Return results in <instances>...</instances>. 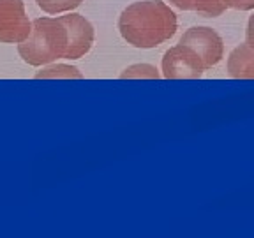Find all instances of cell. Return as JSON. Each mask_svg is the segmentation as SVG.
Here are the masks:
<instances>
[{
  "label": "cell",
  "mask_w": 254,
  "mask_h": 238,
  "mask_svg": "<svg viewBox=\"0 0 254 238\" xmlns=\"http://www.w3.org/2000/svg\"><path fill=\"white\" fill-rule=\"evenodd\" d=\"M119 30L127 44L150 50L175 36L177 16L164 2L141 0L124 9L119 18Z\"/></svg>",
  "instance_id": "6da1fadb"
},
{
  "label": "cell",
  "mask_w": 254,
  "mask_h": 238,
  "mask_svg": "<svg viewBox=\"0 0 254 238\" xmlns=\"http://www.w3.org/2000/svg\"><path fill=\"white\" fill-rule=\"evenodd\" d=\"M67 50V30L60 18H37L32 21V30L18 44L20 57L34 67L48 65L64 59Z\"/></svg>",
  "instance_id": "7a4b0ae2"
},
{
  "label": "cell",
  "mask_w": 254,
  "mask_h": 238,
  "mask_svg": "<svg viewBox=\"0 0 254 238\" xmlns=\"http://www.w3.org/2000/svg\"><path fill=\"white\" fill-rule=\"evenodd\" d=\"M205 71L201 59L186 44L170 48L163 57V76L166 79H199Z\"/></svg>",
  "instance_id": "3957f363"
},
{
  "label": "cell",
  "mask_w": 254,
  "mask_h": 238,
  "mask_svg": "<svg viewBox=\"0 0 254 238\" xmlns=\"http://www.w3.org/2000/svg\"><path fill=\"white\" fill-rule=\"evenodd\" d=\"M30 30L32 21L28 20L23 0H0V43L20 44Z\"/></svg>",
  "instance_id": "277c9868"
},
{
  "label": "cell",
  "mask_w": 254,
  "mask_h": 238,
  "mask_svg": "<svg viewBox=\"0 0 254 238\" xmlns=\"http://www.w3.org/2000/svg\"><path fill=\"white\" fill-rule=\"evenodd\" d=\"M180 44H186L190 50H194L201 59L205 69L217 65L224 57L222 37L210 27H190L180 37Z\"/></svg>",
  "instance_id": "5b68a950"
},
{
  "label": "cell",
  "mask_w": 254,
  "mask_h": 238,
  "mask_svg": "<svg viewBox=\"0 0 254 238\" xmlns=\"http://www.w3.org/2000/svg\"><path fill=\"white\" fill-rule=\"evenodd\" d=\"M60 21L67 30V50L64 59L78 60L83 55H87L94 44L95 32L90 21L85 16L78 12H69L65 16H60Z\"/></svg>",
  "instance_id": "8992f818"
},
{
  "label": "cell",
  "mask_w": 254,
  "mask_h": 238,
  "mask_svg": "<svg viewBox=\"0 0 254 238\" xmlns=\"http://www.w3.org/2000/svg\"><path fill=\"white\" fill-rule=\"evenodd\" d=\"M228 72L235 79H254V50L240 44L228 57Z\"/></svg>",
  "instance_id": "52a82bcc"
},
{
  "label": "cell",
  "mask_w": 254,
  "mask_h": 238,
  "mask_svg": "<svg viewBox=\"0 0 254 238\" xmlns=\"http://www.w3.org/2000/svg\"><path fill=\"white\" fill-rule=\"evenodd\" d=\"M37 79L41 78H67V79H81L83 74L78 71L76 67L72 65H65V63H55V65H50L48 63V67H43L39 72L36 74Z\"/></svg>",
  "instance_id": "ba28073f"
},
{
  "label": "cell",
  "mask_w": 254,
  "mask_h": 238,
  "mask_svg": "<svg viewBox=\"0 0 254 238\" xmlns=\"http://www.w3.org/2000/svg\"><path fill=\"white\" fill-rule=\"evenodd\" d=\"M37 5L48 14H59V12H71L81 5L83 0H36Z\"/></svg>",
  "instance_id": "9c48e42d"
},
{
  "label": "cell",
  "mask_w": 254,
  "mask_h": 238,
  "mask_svg": "<svg viewBox=\"0 0 254 238\" xmlns=\"http://www.w3.org/2000/svg\"><path fill=\"white\" fill-rule=\"evenodd\" d=\"M122 79H138V78H150V79H157L161 78V72L150 65V63H134L131 67H127L126 71L120 74Z\"/></svg>",
  "instance_id": "30bf717a"
},
{
  "label": "cell",
  "mask_w": 254,
  "mask_h": 238,
  "mask_svg": "<svg viewBox=\"0 0 254 238\" xmlns=\"http://www.w3.org/2000/svg\"><path fill=\"white\" fill-rule=\"evenodd\" d=\"M224 9H226V5L222 0H196L194 12L206 16V18H217L224 12Z\"/></svg>",
  "instance_id": "8fae6325"
},
{
  "label": "cell",
  "mask_w": 254,
  "mask_h": 238,
  "mask_svg": "<svg viewBox=\"0 0 254 238\" xmlns=\"http://www.w3.org/2000/svg\"><path fill=\"white\" fill-rule=\"evenodd\" d=\"M226 9H237V11H253L254 0H222Z\"/></svg>",
  "instance_id": "7c38bea8"
},
{
  "label": "cell",
  "mask_w": 254,
  "mask_h": 238,
  "mask_svg": "<svg viewBox=\"0 0 254 238\" xmlns=\"http://www.w3.org/2000/svg\"><path fill=\"white\" fill-rule=\"evenodd\" d=\"M168 2L182 11H194L196 7V0H168Z\"/></svg>",
  "instance_id": "4fadbf2b"
},
{
  "label": "cell",
  "mask_w": 254,
  "mask_h": 238,
  "mask_svg": "<svg viewBox=\"0 0 254 238\" xmlns=\"http://www.w3.org/2000/svg\"><path fill=\"white\" fill-rule=\"evenodd\" d=\"M246 44L254 50V14L247 21V30H246Z\"/></svg>",
  "instance_id": "5bb4252c"
}]
</instances>
